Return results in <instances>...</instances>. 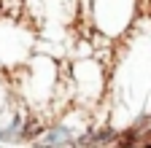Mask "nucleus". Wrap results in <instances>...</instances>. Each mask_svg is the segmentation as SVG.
<instances>
[{
	"instance_id": "f257e3e1",
	"label": "nucleus",
	"mask_w": 151,
	"mask_h": 148,
	"mask_svg": "<svg viewBox=\"0 0 151 148\" xmlns=\"http://www.w3.org/2000/svg\"><path fill=\"white\" fill-rule=\"evenodd\" d=\"M60 81V62L49 54H35L27 65H22V102L30 110H41L57 97Z\"/></svg>"
},
{
	"instance_id": "f03ea898",
	"label": "nucleus",
	"mask_w": 151,
	"mask_h": 148,
	"mask_svg": "<svg viewBox=\"0 0 151 148\" xmlns=\"http://www.w3.org/2000/svg\"><path fill=\"white\" fill-rule=\"evenodd\" d=\"M68 78L73 84V100L78 105H94L103 92H105V67L92 57V54H86V57L76 59L70 65V73Z\"/></svg>"
},
{
	"instance_id": "7ed1b4c3",
	"label": "nucleus",
	"mask_w": 151,
	"mask_h": 148,
	"mask_svg": "<svg viewBox=\"0 0 151 148\" xmlns=\"http://www.w3.org/2000/svg\"><path fill=\"white\" fill-rule=\"evenodd\" d=\"M35 143L38 145H49V148H70V145H76V129L65 119L51 121V124H46L41 129V135L35 137Z\"/></svg>"
}]
</instances>
